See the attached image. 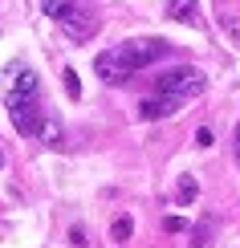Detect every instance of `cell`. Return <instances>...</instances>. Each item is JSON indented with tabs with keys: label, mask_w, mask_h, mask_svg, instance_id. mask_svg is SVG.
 Here are the masks:
<instances>
[{
	"label": "cell",
	"mask_w": 240,
	"mask_h": 248,
	"mask_svg": "<svg viewBox=\"0 0 240 248\" xmlns=\"http://www.w3.org/2000/svg\"><path fill=\"white\" fill-rule=\"evenodd\" d=\"M179 110H183V102L163 98V94H151V98H143V102H139V118H147V122L171 118V114H179Z\"/></svg>",
	"instance_id": "277c9868"
},
{
	"label": "cell",
	"mask_w": 240,
	"mask_h": 248,
	"mask_svg": "<svg viewBox=\"0 0 240 248\" xmlns=\"http://www.w3.org/2000/svg\"><path fill=\"white\" fill-rule=\"evenodd\" d=\"M8 118H13L16 134H25V139H37L45 110L37 106V98H16V94H8Z\"/></svg>",
	"instance_id": "3957f363"
},
{
	"label": "cell",
	"mask_w": 240,
	"mask_h": 248,
	"mask_svg": "<svg viewBox=\"0 0 240 248\" xmlns=\"http://www.w3.org/2000/svg\"><path fill=\"white\" fill-rule=\"evenodd\" d=\"M37 90H41V81L33 69H13V94L16 98H37Z\"/></svg>",
	"instance_id": "ba28073f"
},
{
	"label": "cell",
	"mask_w": 240,
	"mask_h": 248,
	"mask_svg": "<svg viewBox=\"0 0 240 248\" xmlns=\"http://www.w3.org/2000/svg\"><path fill=\"white\" fill-rule=\"evenodd\" d=\"M37 139H45L49 147H61V122L45 114V118H41V130H37Z\"/></svg>",
	"instance_id": "8fae6325"
},
{
	"label": "cell",
	"mask_w": 240,
	"mask_h": 248,
	"mask_svg": "<svg viewBox=\"0 0 240 248\" xmlns=\"http://www.w3.org/2000/svg\"><path fill=\"white\" fill-rule=\"evenodd\" d=\"M130 232H134V220H130V216H127V212L114 216V224H110V240L122 244V240H130Z\"/></svg>",
	"instance_id": "30bf717a"
},
{
	"label": "cell",
	"mask_w": 240,
	"mask_h": 248,
	"mask_svg": "<svg viewBox=\"0 0 240 248\" xmlns=\"http://www.w3.org/2000/svg\"><path fill=\"white\" fill-rule=\"evenodd\" d=\"M69 240H74V244H86V228H69Z\"/></svg>",
	"instance_id": "e0dca14e"
},
{
	"label": "cell",
	"mask_w": 240,
	"mask_h": 248,
	"mask_svg": "<svg viewBox=\"0 0 240 248\" xmlns=\"http://www.w3.org/2000/svg\"><path fill=\"white\" fill-rule=\"evenodd\" d=\"M195 195H200V183H195V175H179V187H175V203L179 208H192Z\"/></svg>",
	"instance_id": "9c48e42d"
},
{
	"label": "cell",
	"mask_w": 240,
	"mask_h": 248,
	"mask_svg": "<svg viewBox=\"0 0 240 248\" xmlns=\"http://www.w3.org/2000/svg\"><path fill=\"white\" fill-rule=\"evenodd\" d=\"M236 159H240V122H236Z\"/></svg>",
	"instance_id": "ac0fdd59"
},
{
	"label": "cell",
	"mask_w": 240,
	"mask_h": 248,
	"mask_svg": "<svg viewBox=\"0 0 240 248\" xmlns=\"http://www.w3.org/2000/svg\"><path fill=\"white\" fill-rule=\"evenodd\" d=\"M41 8H45V16H53V20H61L74 8V0H41Z\"/></svg>",
	"instance_id": "4fadbf2b"
},
{
	"label": "cell",
	"mask_w": 240,
	"mask_h": 248,
	"mask_svg": "<svg viewBox=\"0 0 240 248\" xmlns=\"http://www.w3.org/2000/svg\"><path fill=\"white\" fill-rule=\"evenodd\" d=\"M61 29H65L69 37H78V41H81V37H90L94 29H98V20H94L90 13H81V8H69V13L61 16Z\"/></svg>",
	"instance_id": "8992f818"
},
{
	"label": "cell",
	"mask_w": 240,
	"mask_h": 248,
	"mask_svg": "<svg viewBox=\"0 0 240 248\" xmlns=\"http://www.w3.org/2000/svg\"><path fill=\"white\" fill-rule=\"evenodd\" d=\"M0 167H4V151H0Z\"/></svg>",
	"instance_id": "d6986e66"
},
{
	"label": "cell",
	"mask_w": 240,
	"mask_h": 248,
	"mask_svg": "<svg viewBox=\"0 0 240 248\" xmlns=\"http://www.w3.org/2000/svg\"><path fill=\"white\" fill-rule=\"evenodd\" d=\"M94 74H98L102 81H110V86H118V81H130V74L118 65V57H114V49H106V53L94 57Z\"/></svg>",
	"instance_id": "5b68a950"
},
{
	"label": "cell",
	"mask_w": 240,
	"mask_h": 248,
	"mask_svg": "<svg viewBox=\"0 0 240 248\" xmlns=\"http://www.w3.org/2000/svg\"><path fill=\"white\" fill-rule=\"evenodd\" d=\"M61 78H65V94H69V98H81V86H78V74H74V69H65Z\"/></svg>",
	"instance_id": "5bb4252c"
},
{
	"label": "cell",
	"mask_w": 240,
	"mask_h": 248,
	"mask_svg": "<svg viewBox=\"0 0 240 248\" xmlns=\"http://www.w3.org/2000/svg\"><path fill=\"white\" fill-rule=\"evenodd\" d=\"M183 228H187V224L179 220V216H171V220H167V232H183Z\"/></svg>",
	"instance_id": "2e32d148"
},
{
	"label": "cell",
	"mask_w": 240,
	"mask_h": 248,
	"mask_svg": "<svg viewBox=\"0 0 240 248\" xmlns=\"http://www.w3.org/2000/svg\"><path fill=\"white\" fill-rule=\"evenodd\" d=\"M220 29H224V37L232 45H240V16L236 13H220Z\"/></svg>",
	"instance_id": "7c38bea8"
},
{
	"label": "cell",
	"mask_w": 240,
	"mask_h": 248,
	"mask_svg": "<svg viewBox=\"0 0 240 248\" xmlns=\"http://www.w3.org/2000/svg\"><path fill=\"white\" fill-rule=\"evenodd\" d=\"M195 147H212V130H208V126L195 130Z\"/></svg>",
	"instance_id": "9a60e30c"
},
{
	"label": "cell",
	"mask_w": 240,
	"mask_h": 248,
	"mask_svg": "<svg viewBox=\"0 0 240 248\" xmlns=\"http://www.w3.org/2000/svg\"><path fill=\"white\" fill-rule=\"evenodd\" d=\"M167 49H171V45H167L163 37H139V41H127V45H114V57H118V65L134 78L139 69L155 65V61H159Z\"/></svg>",
	"instance_id": "7a4b0ae2"
},
{
	"label": "cell",
	"mask_w": 240,
	"mask_h": 248,
	"mask_svg": "<svg viewBox=\"0 0 240 248\" xmlns=\"http://www.w3.org/2000/svg\"><path fill=\"white\" fill-rule=\"evenodd\" d=\"M167 16L179 20V25H192V29L204 25V20H200V4H195V0H167Z\"/></svg>",
	"instance_id": "52a82bcc"
},
{
	"label": "cell",
	"mask_w": 240,
	"mask_h": 248,
	"mask_svg": "<svg viewBox=\"0 0 240 248\" xmlns=\"http://www.w3.org/2000/svg\"><path fill=\"white\" fill-rule=\"evenodd\" d=\"M208 90V78H204V69H195V65H175V69H167V74L155 78V94H163V98H175V102H192V98H200Z\"/></svg>",
	"instance_id": "6da1fadb"
}]
</instances>
